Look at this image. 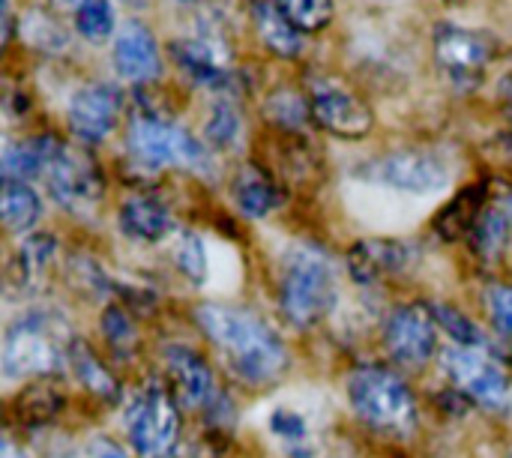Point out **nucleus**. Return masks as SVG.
I'll return each instance as SVG.
<instances>
[{
	"instance_id": "nucleus-1",
	"label": "nucleus",
	"mask_w": 512,
	"mask_h": 458,
	"mask_svg": "<svg viewBox=\"0 0 512 458\" xmlns=\"http://www.w3.org/2000/svg\"><path fill=\"white\" fill-rule=\"evenodd\" d=\"M195 321L204 336L225 354L231 372L249 387H270L282 381L291 366L282 336L255 312L228 303H201Z\"/></svg>"
},
{
	"instance_id": "nucleus-2",
	"label": "nucleus",
	"mask_w": 512,
	"mask_h": 458,
	"mask_svg": "<svg viewBox=\"0 0 512 458\" xmlns=\"http://www.w3.org/2000/svg\"><path fill=\"white\" fill-rule=\"evenodd\" d=\"M339 303L333 258L315 243H294L279 267V309L297 330L318 327Z\"/></svg>"
},
{
	"instance_id": "nucleus-3",
	"label": "nucleus",
	"mask_w": 512,
	"mask_h": 458,
	"mask_svg": "<svg viewBox=\"0 0 512 458\" xmlns=\"http://www.w3.org/2000/svg\"><path fill=\"white\" fill-rule=\"evenodd\" d=\"M69 324L57 312L33 309L18 315L3 333L0 369L6 381L45 378L66 366V354L72 345Z\"/></svg>"
},
{
	"instance_id": "nucleus-4",
	"label": "nucleus",
	"mask_w": 512,
	"mask_h": 458,
	"mask_svg": "<svg viewBox=\"0 0 512 458\" xmlns=\"http://www.w3.org/2000/svg\"><path fill=\"white\" fill-rule=\"evenodd\" d=\"M348 402L366 429L384 438H411L420 426V408L414 390L390 369L366 366L348 378Z\"/></svg>"
},
{
	"instance_id": "nucleus-5",
	"label": "nucleus",
	"mask_w": 512,
	"mask_h": 458,
	"mask_svg": "<svg viewBox=\"0 0 512 458\" xmlns=\"http://www.w3.org/2000/svg\"><path fill=\"white\" fill-rule=\"evenodd\" d=\"M126 150L141 168H186L195 174H210V147L189 129L153 108H135L126 129Z\"/></svg>"
},
{
	"instance_id": "nucleus-6",
	"label": "nucleus",
	"mask_w": 512,
	"mask_h": 458,
	"mask_svg": "<svg viewBox=\"0 0 512 458\" xmlns=\"http://www.w3.org/2000/svg\"><path fill=\"white\" fill-rule=\"evenodd\" d=\"M129 444L141 458H165L180 438V405L159 381L147 384L126 411Z\"/></svg>"
},
{
	"instance_id": "nucleus-7",
	"label": "nucleus",
	"mask_w": 512,
	"mask_h": 458,
	"mask_svg": "<svg viewBox=\"0 0 512 458\" xmlns=\"http://www.w3.org/2000/svg\"><path fill=\"white\" fill-rule=\"evenodd\" d=\"M495 36L459 24H441L435 30V63L453 90L471 93L483 84L486 69L495 60Z\"/></svg>"
},
{
	"instance_id": "nucleus-8",
	"label": "nucleus",
	"mask_w": 512,
	"mask_h": 458,
	"mask_svg": "<svg viewBox=\"0 0 512 458\" xmlns=\"http://www.w3.org/2000/svg\"><path fill=\"white\" fill-rule=\"evenodd\" d=\"M357 174L363 180H372L378 186H387L405 195H435L447 189L453 177L450 165L438 153L420 150V147H402V150L384 153L372 159L369 165L357 168Z\"/></svg>"
},
{
	"instance_id": "nucleus-9",
	"label": "nucleus",
	"mask_w": 512,
	"mask_h": 458,
	"mask_svg": "<svg viewBox=\"0 0 512 458\" xmlns=\"http://www.w3.org/2000/svg\"><path fill=\"white\" fill-rule=\"evenodd\" d=\"M309 111L312 120L345 141H360L375 129V114L369 108V102L363 96H357L348 84L330 78V75H318L309 81Z\"/></svg>"
},
{
	"instance_id": "nucleus-10",
	"label": "nucleus",
	"mask_w": 512,
	"mask_h": 458,
	"mask_svg": "<svg viewBox=\"0 0 512 458\" xmlns=\"http://www.w3.org/2000/svg\"><path fill=\"white\" fill-rule=\"evenodd\" d=\"M45 180H48L51 198L69 213H87L105 195V177H102L99 165L93 162L90 153H84L78 147L63 144V150L51 162Z\"/></svg>"
},
{
	"instance_id": "nucleus-11",
	"label": "nucleus",
	"mask_w": 512,
	"mask_h": 458,
	"mask_svg": "<svg viewBox=\"0 0 512 458\" xmlns=\"http://www.w3.org/2000/svg\"><path fill=\"white\" fill-rule=\"evenodd\" d=\"M384 345L405 369H420L435 357L438 321L429 303H405L384 324Z\"/></svg>"
},
{
	"instance_id": "nucleus-12",
	"label": "nucleus",
	"mask_w": 512,
	"mask_h": 458,
	"mask_svg": "<svg viewBox=\"0 0 512 458\" xmlns=\"http://www.w3.org/2000/svg\"><path fill=\"white\" fill-rule=\"evenodd\" d=\"M444 372L477 405L498 408L507 399L510 390L507 372L495 357L486 354V348H459V345L450 348L444 354Z\"/></svg>"
},
{
	"instance_id": "nucleus-13",
	"label": "nucleus",
	"mask_w": 512,
	"mask_h": 458,
	"mask_svg": "<svg viewBox=\"0 0 512 458\" xmlns=\"http://www.w3.org/2000/svg\"><path fill=\"white\" fill-rule=\"evenodd\" d=\"M120 111H123V93H120V87L99 81V84L81 87L69 99L66 123H69V132L81 144H102L114 132V126L120 120Z\"/></svg>"
},
{
	"instance_id": "nucleus-14",
	"label": "nucleus",
	"mask_w": 512,
	"mask_h": 458,
	"mask_svg": "<svg viewBox=\"0 0 512 458\" xmlns=\"http://www.w3.org/2000/svg\"><path fill=\"white\" fill-rule=\"evenodd\" d=\"M162 363H165V378L177 405L198 411V408H207L219 396L210 363L189 345H168L162 351Z\"/></svg>"
},
{
	"instance_id": "nucleus-15",
	"label": "nucleus",
	"mask_w": 512,
	"mask_h": 458,
	"mask_svg": "<svg viewBox=\"0 0 512 458\" xmlns=\"http://www.w3.org/2000/svg\"><path fill=\"white\" fill-rule=\"evenodd\" d=\"M114 69L123 81L132 84H150L162 75V51L153 36V30L141 21L120 24L111 48Z\"/></svg>"
},
{
	"instance_id": "nucleus-16",
	"label": "nucleus",
	"mask_w": 512,
	"mask_h": 458,
	"mask_svg": "<svg viewBox=\"0 0 512 458\" xmlns=\"http://www.w3.org/2000/svg\"><path fill=\"white\" fill-rule=\"evenodd\" d=\"M171 54L177 66L198 84L210 87L213 93H225L234 84L228 48L222 39L213 36H195V39H177L171 45Z\"/></svg>"
},
{
	"instance_id": "nucleus-17",
	"label": "nucleus",
	"mask_w": 512,
	"mask_h": 458,
	"mask_svg": "<svg viewBox=\"0 0 512 458\" xmlns=\"http://www.w3.org/2000/svg\"><path fill=\"white\" fill-rule=\"evenodd\" d=\"M414 264V246L402 240H360L348 252V273L357 285H378Z\"/></svg>"
},
{
	"instance_id": "nucleus-18",
	"label": "nucleus",
	"mask_w": 512,
	"mask_h": 458,
	"mask_svg": "<svg viewBox=\"0 0 512 458\" xmlns=\"http://www.w3.org/2000/svg\"><path fill=\"white\" fill-rule=\"evenodd\" d=\"M117 228L126 240L132 243H162L165 237H171L174 231V219L165 201H159L156 195H129L120 210H117Z\"/></svg>"
},
{
	"instance_id": "nucleus-19",
	"label": "nucleus",
	"mask_w": 512,
	"mask_h": 458,
	"mask_svg": "<svg viewBox=\"0 0 512 458\" xmlns=\"http://www.w3.org/2000/svg\"><path fill=\"white\" fill-rule=\"evenodd\" d=\"M267 432L288 458H318L324 453L315 420L297 405H276L267 414Z\"/></svg>"
},
{
	"instance_id": "nucleus-20",
	"label": "nucleus",
	"mask_w": 512,
	"mask_h": 458,
	"mask_svg": "<svg viewBox=\"0 0 512 458\" xmlns=\"http://www.w3.org/2000/svg\"><path fill=\"white\" fill-rule=\"evenodd\" d=\"M512 234V189H492L474 231H471V249L483 261H498V255L507 249Z\"/></svg>"
},
{
	"instance_id": "nucleus-21",
	"label": "nucleus",
	"mask_w": 512,
	"mask_h": 458,
	"mask_svg": "<svg viewBox=\"0 0 512 458\" xmlns=\"http://www.w3.org/2000/svg\"><path fill=\"white\" fill-rule=\"evenodd\" d=\"M60 150H63V144L54 135H36L27 141L6 144L3 162H0L3 183H30L36 177H45Z\"/></svg>"
},
{
	"instance_id": "nucleus-22",
	"label": "nucleus",
	"mask_w": 512,
	"mask_h": 458,
	"mask_svg": "<svg viewBox=\"0 0 512 458\" xmlns=\"http://www.w3.org/2000/svg\"><path fill=\"white\" fill-rule=\"evenodd\" d=\"M54 258H57L54 234H27L9 264V288H15L18 294H33Z\"/></svg>"
},
{
	"instance_id": "nucleus-23",
	"label": "nucleus",
	"mask_w": 512,
	"mask_h": 458,
	"mask_svg": "<svg viewBox=\"0 0 512 458\" xmlns=\"http://www.w3.org/2000/svg\"><path fill=\"white\" fill-rule=\"evenodd\" d=\"M234 201H237L243 216L264 219L273 210H279L282 189H279V183L261 165L246 162V165H240V171L234 177Z\"/></svg>"
},
{
	"instance_id": "nucleus-24",
	"label": "nucleus",
	"mask_w": 512,
	"mask_h": 458,
	"mask_svg": "<svg viewBox=\"0 0 512 458\" xmlns=\"http://www.w3.org/2000/svg\"><path fill=\"white\" fill-rule=\"evenodd\" d=\"M252 24L267 51L282 60H294L303 54V33L279 12L276 0H252Z\"/></svg>"
},
{
	"instance_id": "nucleus-25",
	"label": "nucleus",
	"mask_w": 512,
	"mask_h": 458,
	"mask_svg": "<svg viewBox=\"0 0 512 458\" xmlns=\"http://www.w3.org/2000/svg\"><path fill=\"white\" fill-rule=\"evenodd\" d=\"M492 189L489 183H471L465 186L444 210L441 216L435 219V231L444 237V240H462V237H471L486 201H489Z\"/></svg>"
},
{
	"instance_id": "nucleus-26",
	"label": "nucleus",
	"mask_w": 512,
	"mask_h": 458,
	"mask_svg": "<svg viewBox=\"0 0 512 458\" xmlns=\"http://www.w3.org/2000/svg\"><path fill=\"white\" fill-rule=\"evenodd\" d=\"M66 366H69L72 378H75L84 390H90L96 399H102V402H117V396H120L117 378L108 372V366L93 354V348H90L84 339H72L69 354H66Z\"/></svg>"
},
{
	"instance_id": "nucleus-27",
	"label": "nucleus",
	"mask_w": 512,
	"mask_h": 458,
	"mask_svg": "<svg viewBox=\"0 0 512 458\" xmlns=\"http://www.w3.org/2000/svg\"><path fill=\"white\" fill-rule=\"evenodd\" d=\"M66 405V390L54 375L36 378L33 384H27L15 402V414L21 423L27 426H45L48 420L57 417V411Z\"/></svg>"
},
{
	"instance_id": "nucleus-28",
	"label": "nucleus",
	"mask_w": 512,
	"mask_h": 458,
	"mask_svg": "<svg viewBox=\"0 0 512 458\" xmlns=\"http://www.w3.org/2000/svg\"><path fill=\"white\" fill-rule=\"evenodd\" d=\"M0 219L9 234L27 237L42 219V198L27 183H3Z\"/></svg>"
},
{
	"instance_id": "nucleus-29",
	"label": "nucleus",
	"mask_w": 512,
	"mask_h": 458,
	"mask_svg": "<svg viewBox=\"0 0 512 458\" xmlns=\"http://www.w3.org/2000/svg\"><path fill=\"white\" fill-rule=\"evenodd\" d=\"M240 132H243V120L237 114V105L228 96H219L204 123V144L210 150H231L240 141Z\"/></svg>"
},
{
	"instance_id": "nucleus-30",
	"label": "nucleus",
	"mask_w": 512,
	"mask_h": 458,
	"mask_svg": "<svg viewBox=\"0 0 512 458\" xmlns=\"http://www.w3.org/2000/svg\"><path fill=\"white\" fill-rule=\"evenodd\" d=\"M102 336L117 360H132L138 354V345H141L138 327H135L132 315L117 303L105 306V312H102Z\"/></svg>"
},
{
	"instance_id": "nucleus-31",
	"label": "nucleus",
	"mask_w": 512,
	"mask_h": 458,
	"mask_svg": "<svg viewBox=\"0 0 512 458\" xmlns=\"http://www.w3.org/2000/svg\"><path fill=\"white\" fill-rule=\"evenodd\" d=\"M171 261H174V267H177L192 285H204V279H207V252H204V240H201L195 231H180V234H174Z\"/></svg>"
},
{
	"instance_id": "nucleus-32",
	"label": "nucleus",
	"mask_w": 512,
	"mask_h": 458,
	"mask_svg": "<svg viewBox=\"0 0 512 458\" xmlns=\"http://www.w3.org/2000/svg\"><path fill=\"white\" fill-rule=\"evenodd\" d=\"M432 306V315L438 321V330H444L459 348H486V336L483 330L456 306L450 303H429Z\"/></svg>"
},
{
	"instance_id": "nucleus-33",
	"label": "nucleus",
	"mask_w": 512,
	"mask_h": 458,
	"mask_svg": "<svg viewBox=\"0 0 512 458\" xmlns=\"http://www.w3.org/2000/svg\"><path fill=\"white\" fill-rule=\"evenodd\" d=\"M75 30L87 42H105L108 36H117V15L111 0H84L75 12Z\"/></svg>"
},
{
	"instance_id": "nucleus-34",
	"label": "nucleus",
	"mask_w": 512,
	"mask_h": 458,
	"mask_svg": "<svg viewBox=\"0 0 512 458\" xmlns=\"http://www.w3.org/2000/svg\"><path fill=\"white\" fill-rule=\"evenodd\" d=\"M276 6L300 33H318L336 15L333 0H276Z\"/></svg>"
},
{
	"instance_id": "nucleus-35",
	"label": "nucleus",
	"mask_w": 512,
	"mask_h": 458,
	"mask_svg": "<svg viewBox=\"0 0 512 458\" xmlns=\"http://www.w3.org/2000/svg\"><path fill=\"white\" fill-rule=\"evenodd\" d=\"M21 36L42 51H63L69 45V33L45 12L33 9L27 18H21Z\"/></svg>"
},
{
	"instance_id": "nucleus-36",
	"label": "nucleus",
	"mask_w": 512,
	"mask_h": 458,
	"mask_svg": "<svg viewBox=\"0 0 512 458\" xmlns=\"http://www.w3.org/2000/svg\"><path fill=\"white\" fill-rule=\"evenodd\" d=\"M267 117L273 123H279L282 129H294V126H303L306 120H312V111H309V99H300L297 93H288V90H279L267 99L264 105Z\"/></svg>"
},
{
	"instance_id": "nucleus-37",
	"label": "nucleus",
	"mask_w": 512,
	"mask_h": 458,
	"mask_svg": "<svg viewBox=\"0 0 512 458\" xmlns=\"http://www.w3.org/2000/svg\"><path fill=\"white\" fill-rule=\"evenodd\" d=\"M486 309H489L492 327L504 339H512V285H489V291H486Z\"/></svg>"
},
{
	"instance_id": "nucleus-38",
	"label": "nucleus",
	"mask_w": 512,
	"mask_h": 458,
	"mask_svg": "<svg viewBox=\"0 0 512 458\" xmlns=\"http://www.w3.org/2000/svg\"><path fill=\"white\" fill-rule=\"evenodd\" d=\"M87 458H132L117 441H111V438H90V444H87Z\"/></svg>"
},
{
	"instance_id": "nucleus-39",
	"label": "nucleus",
	"mask_w": 512,
	"mask_h": 458,
	"mask_svg": "<svg viewBox=\"0 0 512 458\" xmlns=\"http://www.w3.org/2000/svg\"><path fill=\"white\" fill-rule=\"evenodd\" d=\"M48 3H51L54 9H60V12H78L84 0H48Z\"/></svg>"
},
{
	"instance_id": "nucleus-40",
	"label": "nucleus",
	"mask_w": 512,
	"mask_h": 458,
	"mask_svg": "<svg viewBox=\"0 0 512 458\" xmlns=\"http://www.w3.org/2000/svg\"><path fill=\"white\" fill-rule=\"evenodd\" d=\"M0 453H3V458H27L24 456V450L18 453V447L12 444V438H9V435L3 438V450H0Z\"/></svg>"
},
{
	"instance_id": "nucleus-41",
	"label": "nucleus",
	"mask_w": 512,
	"mask_h": 458,
	"mask_svg": "<svg viewBox=\"0 0 512 458\" xmlns=\"http://www.w3.org/2000/svg\"><path fill=\"white\" fill-rule=\"evenodd\" d=\"M120 3H129V6H144L147 0H120Z\"/></svg>"
},
{
	"instance_id": "nucleus-42",
	"label": "nucleus",
	"mask_w": 512,
	"mask_h": 458,
	"mask_svg": "<svg viewBox=\"0 0 512 458\" xmlns=\"http://www.w3.org/2000/svg\"><path fill=\"white\" fill-rule=\"evenodd\" d=\"M177 3H195V0H177Z\"/></svg>"
}]
</instances>
